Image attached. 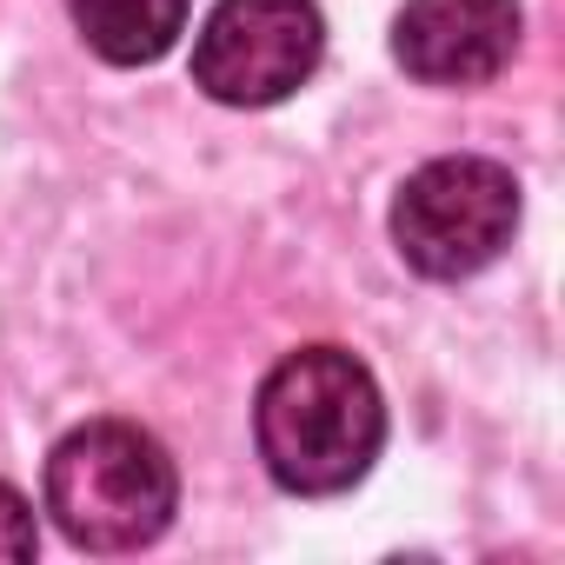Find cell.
Segmentation results:
<instances>
[{"instance_id": "6da1fadb", "label": "cell", "mask_w": 565, "mask_h": 565, "mask_svg": "<svg viewBox=\"0 0 565 565\" xmlns=\"http://www.w3.org/2000/svg\"><path fill=\"white\" fill-rule=\"evenodd\" d=\"M253 446L273 472L300 499H333L360 486L386 446V399L366 360L347 347H300L287 353L253 399Z\"/></svg>"}, {"instance_id": "7a4b0ae2", "label": "cell", "mask_w": 565, "mask_h": 565, "mask_svg": "<svg viewBox=\"0 0 565 565\" xmlns=\"http://www.w3.org/2000/svg\"><path fill=\"white\" fill-rule=\"evenodd\" d=\"M180 472L134 419H87L47 452V512L81 552H140L173 525Z\"/></svg>"}, {"instance_id": "3957f363", "label": "cell", "mask_w": 565, "mask_h": 565, "mask_svg": "<svg viewBox=\"0 0 565 565\" xmlns=\"http://www.w3.org/2000/svg\"><path fill=\"white\" fill-rule=\"evenodd\" d=\"M519 233V180L499 160L452 153L426 160L393 200V246L426 279L486 273Z\"/></svg>"}, {"instance_id": "277c9868", "label": "cell", "mask_w": 565, "mask_h": 565, "mask_svg": "<svg viewBox=\"0 0 565 565\" xmlns=\"http://www.w3.org/2000/svg\"><path fill=\"white\" fill-rule=\"evenodd\" d=\"M327 21L313 0H220L193 41V81L220 107H279L313 81Z\"/></svg>"}, {"instance_id": "5b68a950", "label": "cell", "mask_w": 565, "mask_h": 565, "mask_svg": "<svg viewBox=\"0 0 565 565\" xmlns=\"http://www.w3.org/2000/svg\"><path fill=\"white\" fill-rule=\"evenodd\" d=\"M519 0H406L393 61L426 87H486L519 54Z\"/></svg>"}, {"instance_id": "8992f818", "label": "cell", "mask_w": 565, "mask_h": 565, "mask_svg": "<svg viewBox=\"0 0 565 565\" xmlns=\"http://www.w3.org/2000/svg\"><path fill=\"white\" fill-rule=\"evenodd\" d=\"M81 41L114 67H153L180 34L193 0H67Z\"/></svg>"}, {"instance_id": "52a82bcc", "label": "cell", "mask_w": 565, "mask_h": 565, "mask_svg": "<svg viewBox=\"0 0 565 565\" xmlns=\"http://www.w3.org/2000/svg\"><path fill=\"white\" fill-rule=\"evenodd\" d=\"M41 552V525H34V505L0 486V558H34Z\"/></svg>"}]
</instances>
